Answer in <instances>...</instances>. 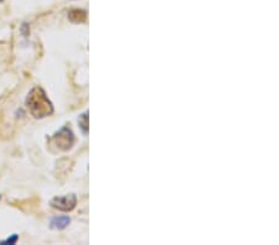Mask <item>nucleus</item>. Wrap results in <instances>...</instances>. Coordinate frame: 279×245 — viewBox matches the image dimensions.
I'll return each mask as SVG.
<instances>
[{
  "label": "nucleus",
  "mask_w": 279,
  "mask_h": 245,
  "mask_svg": "<svg viewBox=\"0 0 279 245\" xmlns=\"http://www.w3.org/2000/svg\"><path fill=\"white\" fill-rule=\"evenodd\" d=\"M26 107L31 115L42 119L53 113V105L41 87H34L26 97Z\"/></svg>",
  "instance_id": "1"
},
{
  "label": "nucleus",
  "mask_w": 279,
  "mask_h": 245,
  "mask_svg": "<svg viewBox=\"0 0 279 245\" xmlns=\"http://www.w3.org/2000/svg\"><path fill=\"white\" fill-rule=\"evenodd\" d=\"M52 141L57 146V149L62 150V151H67V150L71 149L73 143H75V136H73V132L69 127H64L53 135Z\"/></svg>",
  "instance_id": "2"
},
{
  "label": "nucleus",
  "mask_w": 279,
  "mask_h": 245,
  "mask_svg": "<svg viewBox=\"0 0 279 245\" xmlns=\"http://www.w3.org/2000/svg\"><path fill=\"white\" fill-rule=\"evenodd\" d=\"M51 207L55 210L61 211V212H70L76 207L77 204V197L76 195L71 193V195L62 196V197H55L51 199L50 202Z\"/></svg>",
  "instance_id": "3"
},
{
  "label": "nucleus",
  "mask_w": 279,
  "mask_h": 245,
  "mask_svg": "<svg viewBox=\"0 0 279 245\" xmlns=\"http://www.w3.org/2000/svg\"><path fill=\"white\" fill-rule=\"evenodd\" d=\"M70 223H71V219H70V217H67V215L55 217L52 220H51V228L62 230V229L66 228Z\"/></svg>",
  "instance_id": "4"
},
{
  "label": "nucleus",
  "mask_w": 279,
  "mask_h": 245,
  "mask_svg": "<svg viewBox=\"0 0 279 245\" xmlns=\"http://www.w3.org/2000/svg\"><path fill=\"white\" fill-rule=\"evenodd\" d=\"M86 17H87V14L86 11L83 10H77V9H75V10H71L69 13V19L71 20L72 22H83L86 21Z\"/></svg>",
  "instance_id": "5"
},
{
  "label": "nucleus",
  "mask_w": 279,
  "mask_h": 245,
  "mask_svg": "<svg viewBox=\"0 0 279 245\" xmlns=\"http://www.w3.org/2000/svg\"><path fill=\"white\" fill-rule=\"evenodd\" d=\"M78 124H80V128L82 129V131L85 134L88 132V113H83L82 115L78 119Z\"/></svg>",
  "instance_id": "6"
},
{
  "label": "nucleus",
  "mask_w": 279,
  "mask_h": 245,
  "mask_svg": "<svg viewBox=\"0 0 279 245\" xmlns=\"http://www.w3.org/2000/svg\"><path fill=\"white\" fill-rule=\"evenodd\" d=\"M17 239H19V237H17V234H13V237L8 238V239L4 240V242H1L0 244H15V243L17 242Z\"/></svg>",
  "instance_id": "7"
},
{
  "label": "nucleus",
  "mask_w": 279,
  "mask_h": 245,
  "mask_svg": "<svg viewBox=\"0 0 279 245\" xmlns=\"http://www.w3.org/2000/svg\"><path fill=\"white\" fill-rule=\"evenodd\" d=\"M0 198H1V196H0Z\"/></svg>",
  "instance_id": "8"
},
{
  "label": "nucleus",
  "mask_w": 279,
  "mask_h": 245,
  "mask_svg": "<svg viewBox=\"0 0 279 245\" xmlns=\"http://www.w3.org/2000/svg\"><path fill=\"white\" fill-rule=\"evenodd\" d=\"M0 1H3V0H0Z\"/></svg>",
  "instance_id": "9"
}]
</instances>
